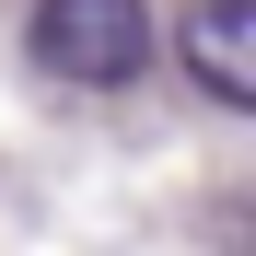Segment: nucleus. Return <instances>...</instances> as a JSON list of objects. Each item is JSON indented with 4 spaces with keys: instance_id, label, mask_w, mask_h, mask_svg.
Listing matches in <instances>:
<instances>
[{
    "instance_id": "nucleus-1",
    "label": "nucleus",
    "mask_w": 256,
    "mask_h": 256,
    "mask_svg": "<svg viewBox=\"0 0 256 256\" xmlns=\"http://www.w3.org/2000/svg\"><path fill=\"white\" fill-rule=\"evenodd\" d=\"M24 47H35L47 82H70V94H116V82L152 70V12L140 0H35Z\"/></svg>"
},
{
    "instance_id": "nucleus-2",
    "label": "nucleus",
    "mask_w": 256,
    "mask_h": 256,
    "mask_svg": "<svg viewBox=\"0 0 256 256\" xmlns=\"http://www.w3.org/2000/svg\"><path fill=\"white\" fill-rule=\"evenodd\" d=\"M175 58H186V82L210 105L256 116V0H198V12L175 24Z\"/></svg>"
}]
</instances>
